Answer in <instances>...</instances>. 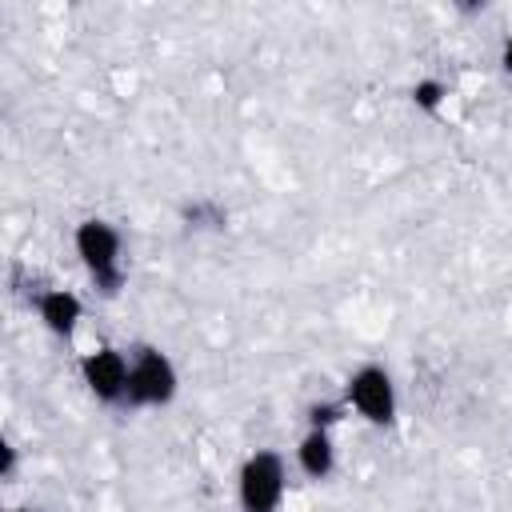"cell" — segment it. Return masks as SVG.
<instances>
[{
  "label": "cell",
  "mask_w": 512,
  "mask_h": 512,
  "mask_svg": "<svg viewBox=\"0 0 512 512\" xmlns=\"http://www.w3.org/2000/svg\"><path fill=\"white\" fill-rule=\"evenodd\" d=\"M284 488H288V468H284V456L272 448H256L236 472L240 512H276L284 500Z\"/></svg>",
  "instance_id": "6da1fadb"
},
{
  "label": "cell",
  "mask_w": 512,
  "mask_h": 512,
  "mask_svg": "<svg viewBox=\"0 0 512 512\" xmlns=\"http://www.w3.org/2000/svg\"><path fill=\"white\" fill-rule=\"evenodd\" d=\"M72 248L80 256V264L88 268V276L100 284V292H116L124 280L120 268V232L108 220H80L72 232Z\"/></svg>",
  "instance_id": "7a4b0ae2"
},
{
  "label": "cell",
  "mask_w": 512,
  "mask_h": 512,
  "mask_svg": "<svg viewBox=\"0 0 512 512\" xmlns=\"http://www.w3.org/2000/svg\"><path fill=\"white\" fill-rule=\"evenodd\" d=\"M128 404L136 408H164L172 404L176 388H180V376H176V364L160 352V348H136L128 356Z\"/></svg>",
  "instance_id": "3957f363"
},
{
  "label": "cell",
  "mask_w": 512,
  "mask_h": 512,
  "mask_svg": "<svg viewBox=\"0 0 512 512\" xmlns=\"http://www.w3.org/2000/svg\"><path fill=\"white\" fill-rule=\"evenodd\" d=\"M344 400L356 416H364L376 428L396 420V384L384 364H360L344 384Z\"/></svg>",
  "instance_id": "277c9868"
},
{
  "label": "cell",
  "mask_w": 512,
  "mask_h": 512,
  "mask_svg": "<svg viewBox=\"0 0 512 512\" xmlns=\"http://www.w3.org/2000/svg\"><path fill=\"white\" fill-rule=\"evenodd\" d=\"M128 356L120 352V348H112V344H104V348H92V352H84L80 356V380H84V388L100 400V404H120V400H128Z\"/></svg>",
  "instance_id": "5b68a950"
},
{
  "label": "cell",
  "mask_w": 512,
  "mask_h": 512,
  "mask_svg": "<svg viewBox=\"0 0 512 512\" xmlns=\"http://www.w3.org/2000/svg\"><path fill=\"white\" fill-rule=\"evenodd\" d=\"M36 316L52 336H72L84 320V304L72 288H48L36 296Z\"/></svg>",
  "instance_id": "8992f818"
},
{
  "label": "cell",
  "mask_w": 512,
  "mask_h": 512,
  "mask_svg": "<svg viewBox=\"0 0 512 512\" xmlns=\"http://www.w3.org/2000/svg\"><path fill=\"white\" fill-rule=\"evenodd\" d=\"M296 468L308 476V480H324L332 476L336 468V444H332V428H312L300 436L296 444Z\"/></svg>",
  "instance_id": "52a82bcc"
},
{
  "label": "cell",
  "mask_w": 512,
  "mask_h": 512,
  "mask_svg": "<svg viewBox=\"0 0 512 512\" xmlns=\"http://www.w3.org/2000/svg\"><path fill=\"white\" fill-rule=\"evenodd\" d=\"M444 96H448V88L440 80H416L412 84V104L424 108V112H436L444 104Z\"/></svg>",
  "instance_id": "ba28073f"
},
{
  "label": "cell",
  "mask_w": 512,
  "mask_h": 512,
  "mask_svg": "<svg viewBox=\"0 0 512 512\" xmlns=\"http://www.w3.org/2000/svg\"><path fill=\"white\" fill-rule=\"evenodd\" d=\"M16 444L12 440H0V480H12L16 476Z\"/></svg>",
  "instance_id": "9c48e42d"
},
{
  "label": "cell",
  "mask_w": 512,
  "mask_h": 512,
  "mask_svg": "<svg viewBox=\"0 0 512 512\" xmlns=\"http://www.w3.org/2000/svg\"><path fill=\"white\" fill-rule=\"evenodd\" d=\"M500 68H504V76L512 80V36L500 44Z\"/></svg>",
  "instance_id": "30bf717a"
},
{
  "label": "cell",
  "mask_w": 512,
  "mask_h": 512,
  "mask_svg": "<svg viewBox=\"0 0 512 512\" xmlns=\"http://www.w3.org/2000/svg\"><path fill=\"white\" fill-rule=\"evenodd\" d=\"M8 512H32V508H8Z\"/></svg>",
  "instance_id": "8fae6325"
}]
</instances>
